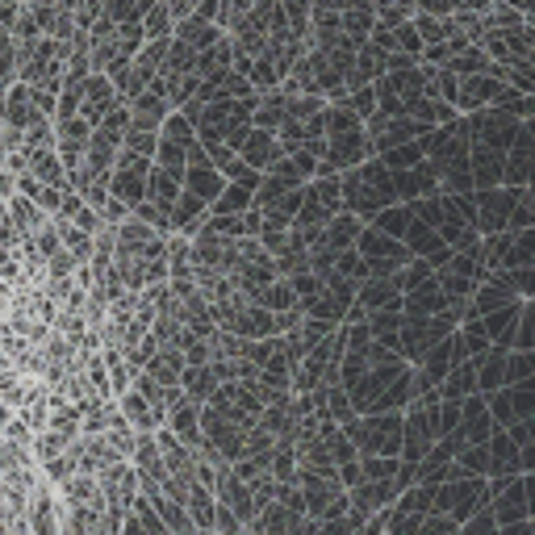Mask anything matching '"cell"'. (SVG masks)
<instances>
[{
  "mask_svg": "<svg viewBox=\"0 0 535 535\" xmlns=\"http://www.w3.org/2000/svg\"><path fill=\"white\" fill-rule=\"evenodd\" d=\"M423 147H418V138H414V143H402V147H393V151H385L381 155V164L393 172V176H398V172H410V168H418V164H423Z\"/></svg>",
  "mask_w": 535,
  "mask_h": 535,
  "instance_id": "9",
  "label": "cell"
},
{
  "mask_svg": "<svg viewBox=\"0 0 535 535\" xmlns=\"http://www.w3.org/2000/svg\"><path fill=\"white\" fill-rule=\"evenodd\" d=\"M427 281H435V268H431L427 260H410V264L398 272V289H402V293H410V289H418V285H427Z\"/></svg>",
  "mask_w": 535,
  "mask_h": 535,
  "instance_id": "10",
  "label": "cell"
},
{
  "mask_svg": "<svg viewBox=\"0 0 535 535\" xmlns=\"http://www.w3.org/2000/svg\"><path fill=\"white\" fill-rule=\"evenodd\" d=\"M393 38H398V55H406V59H414V63H418V55H423V38H418V30L410 26V21H406V26L393 30Z\"/></svg>",
  "mask_w": 535,
  "mask_h": 535,
  "instance_id": "11",
  "label": "cell"
},
{
  "mask_svg": "<svg viewBox=\"0 0 535 535\" xmlns=\"http://www.w3.org/2000/svg\"><path fill=\"white\" fill-rule=\"evenodd\" d=\"M523 193H527V205L535 209V184H527V189H523Z\"/></svg>",
  "mask_w": 535,
  "mask_h": 535,
  "instance_id": "13",
  "label": "cell"
},
{
  "mask_svg": "<svg viewBox=\"0 0 535 535\" xmlns=\"http://www.w3.org/2000/svg\"><path fill=\"white\" fill-rule=\"evenodd\" d=\"M523 201V189H485V193H473V205H477V235H502L510 226V214H515V205Z\"/></svg>",
  "mask_w": 535,
  "mask_h": 535,
  "instance_id": "3",
  "label": "cell"
},
{
  "mask_svg": "<svg viewBox=\"0 0 535 535\" xmlns=\"http://www.w3.org/2000/svg\"><path fill=\"white\" fill-rule=\"evenodd\" d=\"M519 314H523V301H515V306H506V310H494V314L477 318L481 327H485V339H490V347H502V352H510V347H515Z\"/></svg>",
  "mask_w": 535,
  "mask_h": 535,
  "instance_id": "5",
  "label": "cell"
},
{
  "mask_svg": "<svg viewBox=\"0 0 535 535\" xmlns=\"http://www.w3.org/2000/svg\"><path fill=\"white\" fill-rule=\"evenodd\" d=\"M531 168H535V138L527 130H519V138L506 151V180L502 184H510V189H527Z\"/></svg>",
  "mask_w": 535,
  "mask_h": 535,
  "instance_id": "4",
  "label": "cell"
},
{
  "mask_svg": "<svg viewBox=\"0 0 535 535\" xmlns=\"http://www.w3.org/2000/svg\"><path fill=\"white\" fill-rule=\"evenodd\" d=\"M410 5H414V13H423V17H452L456 13L452 0H410Z\"/></svg>",
  "mask_w": 535,
  "mask_h": 535,
  "instance_id": "12",
  "label": "cell"
},
{
  "mask_svg": "<svg viewBox=\"0 0 535 535\" xmlns=\"http://www.w3.org/2000/svg\"><path fill=\"white\" fill-rule=\"evenodd\" d=\"M444 310H448V301H444V293H439L435 281L402 293V314H406V318H439Z\"/></svg>",
  "mask_w": 535,
  "mask_h": 535,
  "instance_id": "6",
  "label": "cell"
},
{
  "mask_svg": "<svg viewBox=\"0 0 535 535\" xmlns=\"http://www.w3.org/2000/svg\"><path fill=\"white\" fill-rule=\"evenodd\" d=\"M339 201H343V214H352V218H360L368 226L377 214H385L389 205H398V193H393V172L381 164V159H364L360 168L339 176Z\"/></svg>",
  "mask_w": 535,
  "mask_h": 535,
  "instance_id": "1",
  "label": "cell"
},
{
  "mask_svg": "<svg viewBox=\"0 0 535 535\" xmlns=\"http://www.w3.org/2000/svg\"><path fill=\"white\" fill-rule=\"evenodd\" d=\"M0 510H5V485H0Z\"/></svg>",
  "mask_w": 535,
  "mask_h": 535,
  "instance_id": "14",
  "label": "cell"
},
{
  "mask_svg": "<svg viewBox=\"0 0 535 535\" xmlns=\"http://www.w3.org/2000/svg\"><path fill=\"white\" fill-rule=\"evenodd\" d=\"M410 26L418 30L423 46H439V42H448V38L456 34L452 17H423V13H414V17H410Z\"/></svg>",
  "mask_w": 535,
  "mask_h": 535,
  "instance_id": "8",
  "label": "cell"
},
{
  "mask_svg": "<svg viewBox=\"0 0 535 535\" xmlns=\"http://www.w3.org/2000/svg\"><path fill=\"white\" fill-rule=\"evenodd\" d=\"M464 130H469V143L473 147H490V151H510V143L519 138L523 122L515 118V113H506V109H477L464 118Z\"/></svg>",
  "mask_w": 535,
  "mask_h": 535,
  "instance_id": "2",
  "label": "cell"
},
{
  "mask_svg": "<svg viewBox=\"0 0 535 535\" xmlns=\"http://www.w3.org/2000/svg\"><path fill=\"white\" fill-rule=\"evenodd\" d=\"M410 222H414V209H410V205H389L385 214H377L368 226H377L381 235H389V239H398V243H402V235L410 230Z\"/></svg>",
  "mask_w": 535,
  "mask_h": 535,
  "instance_id": "7",
  "label": "cell"
}]
</instances>
